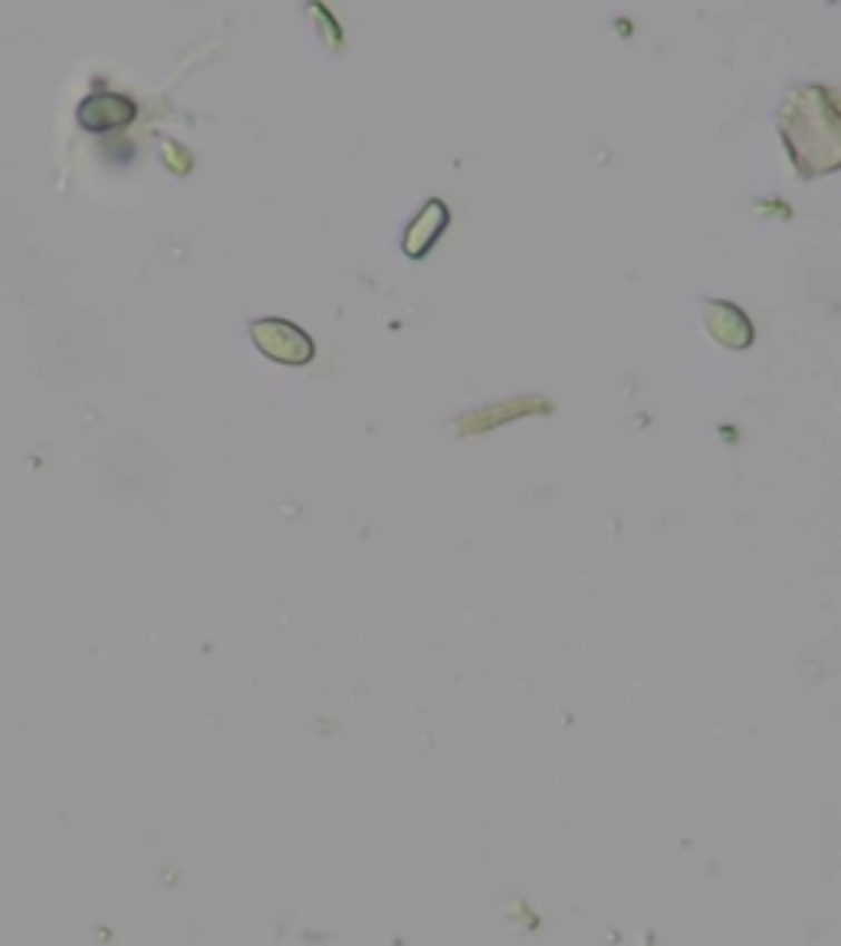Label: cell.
<instances>
[{
	"instance_id": "6da1fadb",
	"label": "cell",
	"mask_w": 841,
	"mask_h": 946,
	"mask_svg": "<svg viewBox=\"0 0 841 946\" xmlns=\"http://www.w3.org/2000/svg\"><path fill=\"white\" fill-rule=\"evenodd\" d=\"M251 339L263 355L283 365H306L316 359V342L290 319H254Z\"/></svg>"
},
{
	"instance_id": "7a4b0ae2",
	"label": "cell",
	"mask_w": 841,
	"mask_h": 946,
	"mask_svg": "<svg viewBox=\"0 0 841 946\" xmlns=\"http://www.w3.org/2000/svg\"><path fill=\"white\" fill-rule=\"evenodd\" d=\"M444 227H448V204L434 197V201L424 204V211L404 231V253L408 256H424L434 247V241L444 234Z\"/></svg>"
},
{
	"instance_id": "3957f363",
	"label": "cell",
	"mask_w": 841,
	"mask_h": 946,
	"mask_svg": "<svg viewBox=\"0 0 841 946\" xmlns=\"http://www.w3.org/2000/svg\"><path fill=\"white\" fill-rule=\"evenodd\" d=\"M707 329L726 345V349H746L753 342L750 319L730 303H711L707 310Z\"/></svg>"
},
{
	"instance_id": "277c9868",
	"label": "cell",
	"mask_w": 841,
	"mask_h": 946,
	"mask_svg": "<svg viewBox=\"0 0 841 946\" xmlns=\"http://www.w3.org/2000/svg\"><path fill=\"white\" fill-rule=\"evenodd\" d=\"M552 404L549 401H526V398H517V401H507V404H493V408H483L477 415H467L457 431L460 435H473V431H487L493 425H507L510 418H519V415H532V411H549Z\"/></svg>"
},
{
	"instance_id": "5b68a950",
	"label": "cell",
	"mask_w": 841,
	"mask_h": 946,
	"mask_svg": "<svg viewBox=\"0 0 841 946\" xmlns=\"http://www.w3.org/2000/svg\"><path fill=\"white\" fill-rule=\"evenodd\" d=\"M131 116H135V106H131L129 99L113 96V92H102V96L86 99V106H82V113H79L82 126L89 128L126 126V123H131Z\"/></svg>"
}]
</instances>
